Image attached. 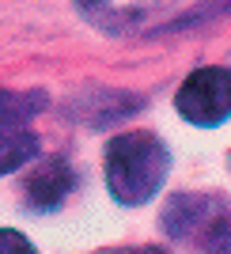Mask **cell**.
I'll list each match as a JSON object with an SVG mask.
<instances>
[{
  "instance_id": "1",
  "label": "cell",
  "mask_w": 231,
  "mask_h": 254,
  "mask_svg": "<svg viewBox=\"0 0 231 254\" xmlns=\"http://www.w3.org/2000/svg\"><path fill=\"white\" fill-rule=\"evenodd\" d=\"M171 171V152L156 133H121L106 148V186L117 205L152 201Z\"/></svg>"
},
{
  "instance_id": "7",
  "label": "cell",
  "mask_w": 231,
  "mask_h": 254,
  "mask_svg": "<svg viewBox=\"0 0 231 254\" xmlns=\"http://www.w3.org/2000/svg\"><path fill=\"white\" fill-rule=\"evenodd\" d=\"M38 156V137L19 129V133H11V137H0V175H11V171H19L27 159Z\"/></svg>"
},
{
  "instance_id": "2",
  "label": "cell",
  "mask_w": 231,
  "mask_h": 254,
  "mask_svg": "<svg viewBox=\"0 0 231 254\" xmlns=\"http://www.w3.org/2000/svg\"><path fill=\"white\" fill-rule=\"evenodd\" d=\"M178 114L193 126H220L231 118V68H197L178 91Z\"/></svg>"
},
{
  "instance_id": "6",
  "label": "cell",
  "mask_w": 231,
  "mask_h": 254,
  "mask_svg": "<svg viewBox=\"0 0 231 254\" xmlns=\"http://www.w3.org/2000/svg\"><path fill=\"white\" fill-rule=\"evenodd\" d=\"M42 106H46L42 91H0V137L19 133Z\"/></svg>"
},
{
  "instance_id": "10",
  "label": "cell",
  "mask_w": 231,
  "mask_h": 254,
  "mask_svg": "<svg viewBox=\"0 0 231 254\" xmlns=\"http://www.w3.org/2000/svg\"><path fill=\"white\" fill-rule=\"evenodd\" d=\"M133 254H167V251H156V247H144V251H133Z\"/></svg>"
},
{
  "instance_id": "5",
  "label": "cell",
  "mask_w": 231,
  "mask_h": 254,
  "mask_svg": "<svg viewBox=\"0 0 231 254\" xmlns=\"http://www.w3.org/2000/svg\"><path fill=\"white\" fill-rule=\"evenodd\" d=\"M68 190H72V171L64 167L61 159L46 163V167L27 182V197H31V205H38V209H57Z\"/></svg>"
},
{
  "instance_id": "8",
  "label": "cell",
  "mask_w": 231,
  "mask_h": 254,
  "mask_svg": "<svg viewBox=\"0 0 231 254\" xmlns=\"http://www.w3.org/2000/svg\"><path fill=\"white\" fill-rule=\"evenodd\" d=\"M197 247L205 254H231V216L228 212H220V216L205 228V235L197 239Z\"/></svg>"
},
{
  "instance_id": "4",
  "label": "cell",
  "mask_w": 231,
  "mask_h": 254,
  "mask_svg": "<svg viewBox=\"0 0 231 254\" xmlns=\"http://www.w3.org/2000/svg\"><path fill=\"white\" fill-rule=\"evenodd\" d=\"M171 0H80L84 15L103 27V31H133L140 23H148L159 8H167Z\"/></svg>"
},
{
  "instance_id": "9",
  "label": "cell",
  "mask_w": 231,
  "mask_h": 254,
  "mask_svg": "<svg viewBox=\"0 0 231 254\" xmlns=\"http://www.w3.org/2000/svg\"><path fill=\"white\" fill-rule=\"evenodd\" d=\"M0 254H34V247L27 243V235L0 228Z\"/></svg>"
},
{
  "instance_id": "3",
  "label": "cell",
  "mask_w": 231,
  "mask_h": 254,
  "mask_svg": "<svg viewBox=\"0 0 231 254\" xmlns=\"http://www.w3.org/2000/svg\"><path fill=\"white\" fill-rule=\"evenodd\" d=\"M224 212V205L209 193H178V197H171L167 209H163V228L167 235L174 239H193L197 243L205 228H209L216 216Z\"/></svg>"
}]
</instances>
